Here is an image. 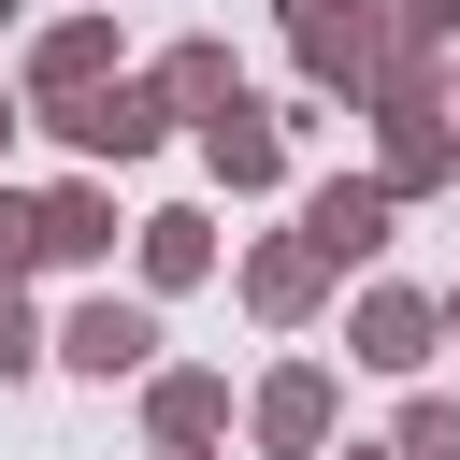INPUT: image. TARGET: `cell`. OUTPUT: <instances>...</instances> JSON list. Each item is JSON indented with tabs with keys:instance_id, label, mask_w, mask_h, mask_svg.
Wrapping results in <instances>:
<instances>
[{
	"instance_id": "cell-1",
	"label": "cell",
	"mask_w": 460,
	"mask_h": 460,
	"mask_svg": "<svg viewBox=\"0 0 460 460\" xmlns=\"http://www.w3.org/2000/svg\"><path fill=\"white\" fill-rule=\"evenodd\" d=\"M288 58H302V86H316V101H374L417 43L388 29V0H288Z\"/></svg>"
},
{
	"instance_id": "cell-2",
	"label": "cell",
	"mask_w": 460,
	"mask_h": 460,
	"mask_svg": "<svg viewBox=\"0 0 460 460\" xmlns=\"http://www.w3.org/2000/svg\"><path fill=\"white\" fill-rule=\"evenodd\" d=\"M72 158H101V172H129V158H158V129H172V86L158 72H101V86H72V101H29Z\"/></svg>"
},
{
	"instance_id": "cell-3",
	"label": "cell",
	"mask_w": 460,
	"mask_h": 460,
	"mask_svg": "<svg viewBox=\"0 0 460 460\" xmlns=\"http://www.w3.org/2000/svg\"><path fill=\"white\" fill-rule=\"evenodd\" d=\"M244 431H259V460H331V431H345V374H331V359H273V374L244 388Z\"/></svg>"
},
{
	"instance_id": "cell-4",
	"label": "cell",
	"mask_w": 460,
	"mask_h": 460,
	"mask_svg": "<svg viewBox=\"0 0 460 460\" xmlns=\"http://www.w3.org/2000/svg\"><path fill=\"white\" fill-rule=\"evenodd\" d=\"M187 129H201V172H216L230 201H273V187H288V115H273V101H244V86H230V101H216V115H187Z\"/></svg>"
},
{
	"instance_id": "cell-5",
	"label": "cell",
	"mask_w": 460,
	"mask_h": 460,
	"mask_svg": "<svg viewBox=\"0 0 460 460\" xmlns=\"http://www.w3.org/2000/svg\"><path fill=\"white\" fill-rule=\"evenodd\" d=\"M331 288H345V259H331L316 230H259V244H244V316H259V331H302Z\"/></svg>"
},
{
	"instance_id": "cell-6",
	"label": "cell",
	"mask_w": 460,
	"mask_h": 460,
	"mask_svg": "<svg viewBox=\"0 0 460 460\" xmlns=\"http://www.w3.org/2000/svg\"><path fill=\"white\" fill-rule=\"evenodd\" d=\"M431 345H446V302H431V288H359V302H345V359H359V374H402V388H417Z\"/></svg>"
},
{
	"instance_id": "cell-7",
	"label": "cell",
	"mask_w": 460,
	"mask_h": 460,
	"mask_svg": "<svg viewBox=\"0 0 460 460\" xmlns=\"http://www.w3.org/2000/svg\"><path fill=\"white\" fill-rule=\"evenodd\" d=\"M58 359H72V374H101V388H115V374H158V288H144V302L86 288V302L58 316Z\"/></svg>"
},
{
	"instance_id": "cell-8",
	"label": "cell",
	"mask_w": 460,
	"mask_h": 460,
	"mask_svg": "<svg viewBox=\"0 0 460 460\" xmlns=\"http://www.w3.org/2000/svg\"><path fill=\"white\" fill-rule=\"evenodd\" d=\"M101 72H115V0L43 14V29H29V58H14V86H29V101H72V86H101Z\"/></svg>"
},
{
	"instance_id": "cell-9",
	"label": "cell",
	"mask_w": 460,
	"mask_h": 460,
	"mask_svg": "<svg viewBox=\"0 0 460 460\" xmlns=\"http://www.w3.org/2000/svg\"><path fill=\"white\" fill-rule=\"evenodd\" d=\"M388 216H402V187L388 172H331V187H302V230L359 273V259H388Z\"/></svg>"
},
{
	"instance_id": "cell-10",
	"label": "cell",
	"mask_w": 460,
	"mask_h": 460,
	"mask_svg": "<svg viewBox=\"0 0 460 460\" xmlns=\"http://www.w3.org/2000/svg\"><path fill=\"white\" fill-rule=\"evenodd\" d=\"M43 259H58V273H101V259H115V187H101V158H86L72 187H43Z\"/></svg>"
},
{
	"instance_id": "cell-11",
	"label": "cell",
	"mask_w": 460,
	"mask_h": 460,
	"mask_svg": "<svg viewBox=\"0 0 460 460\" xmlns=\"http://www.w3.org/2000/svg\"><path fill=\"white\" fill-rule=\"evenodd\" d=\"M129 259H144V288L172 302V288L216 273V216H201V201H158V216H129Z\"/></svg>"
},
{
	"instance_id": "cell-12",
	"label": "cell",
	"mask_w": 460,
	"mask_h": 460,
	"mask_svg": "<svg viewBox=\"0 0 460 460\" xmlns=\"http://www.w3.org/2000/svg\"><path fill=\"white\" fill-rule=\"evenodd\" d=\"M144 431H158V446H216V431H230V374L158 359V374H144Z\"/></svg>"
},
{
	"instance_id": "cell-13",
	"label": "cell",
	"mask_w": 460,
	"mask_h": 460,
	"mask_svg": "<svg viewBox=\"0 0 460 460\" xmlns=\"http://www.w3.org/2000/svg\"><path fill=\"white\" fill-rule=\"evenodd\" d=\"M158 86H172V115H216V101L244 86V58H230V43H172V58H158Z\"/></svg>"
},
{
	"instance_id": "cell-14",
	"label": "cell",
	"mask_w": 460,
	"mask_h": 460,
	"mask_svg": "<svg viewBox=\"0 0 460 460\" xmlns=\"http://www.w3.org/2000/svg\"><path fill=\"white\" fill-rule=\"evenodd\" d=\"M388 446H402V460H460V402H446V388H417V402H402V431H388Z\"/></svg>"
},
{
	"instance_id": "cell-15",
	"label": "cell",
	"mask_w": 460,
	"mask_h": 460,
	"mask_svg": "<svg viewBox=\"0 0 460 460\" xmlns=\"http://www.w3.org/2000/svg\"><path fill=\"white\" fill-rule=\"evenodd\" d=\"M29 359H58V331L29 316V288H14V259H0V374H29Z\"/></svg>"
},
{
	"instance_id": "cell-16",
	"label": "cell",
	"mask_w": 460,
	"mask_h": 460,
	"mask_svg": "<svg viewBox=\"0 0 460 460\" xmlns=\"http://www.w3.org/2000/svg\"><path fill=\"white\" fill-rule=\"evenodd\" d=\"M388 29H402L417 58H446V43H460V0H388Z\"/></svg>"
},
{
	"instance_id": "cell-17",
	"label": "cell",
	"mask_w": 460,
	"mask_h": 460,
	"mask_svg": "<svg viewBox=\"0 0 460 460\" xmlns=\"http://www.w3.org/2000/svg\"><path fill=\"white\" fill-rule=\"evenodd\" d=\"M0 259H14V273L43 259V201H29V187H0Z\"/></svg>"
},
{
	"instance_id": "cell-18",
	"label": "cell",
	"mask_w": 460,
	"mask_h": 460,
	"mask_svg": "<svg viewBox=\"0 0 460 460\" xmlns=\"http://www.w3.org/2000/svg\"><path fill=\"white\" fill-rule=\"evenodd\" d=\"M14 129H29V115H14V101H0V158H14Z\"/></svg>"
},
{
	"instance_id": "cell-19",
	"label": "cell",
	"mask_w": 460,
	"mask_h": 460,
	"mask_svg": "<svg viewBox=\"0 0 460 460\" xmlns=\"http://www.w3.org/2000/svg\"><path fill=\"white\" fill-rule=\"evenodd\" d=\"M331 460H402V446H331Z\"/></svg>"
},
{
	"instance_id": "cell-20",
	"label": "cell",
	"mask_w": 460,
	"mask_h": 460,
	"mask_svg": "<svg viewBox=\"0 0 460 460\" xmlns=\"http://www.w3.org/2000/svg\"><path fill=\"white\" fill-rule=\"evenodd\" d=\"M446 345H460V288H446Z\"/></svg>"
},
{
	"instance_id": "cell-21",
	"label": "cell",
	"mask_w": 460,
	"mask_h": 460,
	"mask_svg": "<svg viewBox=\"0 0 460 460\" xmlns=\"http://www.w3.org/2000/svg\"><path fill=\"white\" fill-rule=\"evenodd\" d=\"M158 460H216V446H158Z\"/></svg>"
},
{
	"instance_id": "cell-22",
	"label": "cell",
	"mask_w": 460,
	"mask_h": 460,
	"mask_svg": "<svg viewBox=\"0 0 460 460\" xmlns=\"http://www.w3.org/2000/svg\"><path fill=\"white\" fill-rule=\"evenodd\" d=\"M446 86H460V72H446Z\"/></svg>"
}]
</instances>
